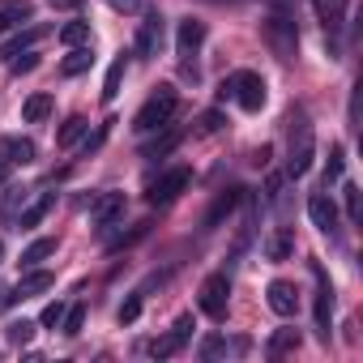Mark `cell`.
I'll list each match as a JSON object with an SVG mask.
<instances>
[{
	"label": "cell",
	"mask_w": 363,
	"mask_h": 363,
	"mask_svg": "<svg viewBox=\"0 0 363 363\" xmlns=\"http://www.w3.org/2000/svg\"><path fill=\"white\" fill-rule=\"evenodd\" d=\"M316 162V137H312V124L303 111L291 116V154H286V175L291 179H303Z\"/></svg>",
	"instance_id": "1"
},
{
	"label": "cell",
	"mask_w": 363,
	"mask_h": 363,
	"mask_svg": "<svg viewBox=\"0 0 363 363\" xmlns=\"http://www.w3.org/2000/svg\"><path fill=\"white\" fill-rule=\"evenodd\" d=\"M218 99H235L244 111H261V107H265V77L252 73V69H240V73H231V77L223 82Z\"/></svg>",
	"instance_id": "2"
},
{
	"label": "cell",
	"mask_w": 363,
	"mask_h": 363,
	"mask_svg": "<svg viewBox=\"0 0 363 363\" xmlns=\"http://www.w3.org/2000/svg\"><path fill=\"white\" fill-rule=\"evenodd\" d=\"M171 111H175V86H158V90L141 103L133 128H137V133H158V128L171 120Z\"/></svg>",
	"instance_id": "3"
},
{
	"label": "cell",
	"mask_w": 363,
	"mask_h": 363,
	"mask_svg": "<svg viewBox=\"0 0 363 363\" xmlns=\"http://www.w3.org/2000/svg\"><path fill=\"white\" fill-rule=\"evenodd\" d=\"M227 308H231V278L227 274H210L201 282V312L210 320H227Z\"/></svg>",
	"instance_id": "4"
},
{
	"label": "cell",
	"mask_w": 363,
	"mask_h": 363,
	"mask_svg": "<svg viewBox=\"0 0 363 363\" xmlns=\"http://www.w3.org/2000/svg\"><path fill=\"white\" fill-rule=\"evenodd\" d=\"M189 184H193V171H189V167H171L167 175H158L154 184H150L145 201H150V206H171V201H175L179 193L189 189Z\"/></svg>",
	"instance_id": "5"
},
{
	"label": "cell",
	"mask_w": 363,
	"mask_h": 363,
	"mask_svg": "<svg viewBox=\"0 0 363 363\" xmlns=\"http://www.w3.org/2000/svg\"><path fill=\"white\" fill-rule=\"evenodd\" d=\"M265 43L274 48V56H278V60H295V48H299L295 22H291V18H282V13L265 18Z\"/></svg>",
	"instance_id": "6"
},
{
	"label": "cell",
	"mask_w": 363,
	"mask_h": 363,
	"mask_svg": "<svg viewBox=\"0 0 363 363\" xmlns=\"http://www.w3.org/2000/svg\"><path fill=\"white\" fill-rule=\"evenodd\" d=\"M193 329H197V325H193V316L184 312V316H179V320H175L162 337H154V342H150V354H154V359H171L179 346H184V342L193 337Z\"/></svg>",
	"instance_id": "7"
},
{
	"label": "cell",
	"mask_w": 363,
	"mask_h": 363,
	"mask_svg": "<svg viewBox=\"0 0 363 363\" xmlns=\"http://www.w3.org/2000/svg\"><path fill=\"white\" fill-rule=\"evenodd\" d=\"M312 316H316L320 337L329 342V329H333V286H329V278H325L320 265H316V308H312Z\"/></svg>",
	"instance_id": "8"
},
{
	"label": "cell",
	"mask_w": 363,
	"mask_h": 363,
	"mask_svg": "<svg viewBox=\"0 0 363 363\" xmlns=\"http://www.w3.org/2000/svg\"><path fill=\"white\" fill-rule=\"evenodd\" d=\"M158 48H162V13H145L141 26H137L133 52L137 56H158Z\"/></svg>",
	"instance_id": "9"
},
{
	"label": "cell",
	"mask_w": 363,
	"mask_h": 363,
	"mask_svg": "<svg viewBox=\"0 0 363 363\" xmlns=\"http://www.w3.org/2000/svg\"><path fill=\"white\" fill-rule=\"evenodd\" d=\"M308 218H312L316 231L333 235V231H337V206H333V197H329V193H312V197H308Z\"/></svg>",
	"instance_id": "10"
},
{
	"label": "cell",
	"mask_w": 363,
	"mask_h": 363,
	"mask_svg": "<svg viewBox=\"0 0 363 363\" xmlns=\"http://www.w3.org/2000/svg\"><path fill=\"white\" fill-rule=\"evenodd\" d=\"M201 43H206V22L184 18V22H179V30H175V52L189 60V56H197V52H201Z\"/></svg>",
	"instance_id": "11"
},
{
	"label": "cell",
	"mask_w": 363,
	"mask_h": 363,
	"mask_svg": "<svg viewBox=\"0 0 363 363\" xmlns=\"http://www.w3.org/2000/svg\"><path fill=\"white\" fill-rule=\"evenodd\" d=\"M265 299H269V308H274L278 316H295L299 291H295V282H286V278H274V282H269V291H265Z\"/></svg>",
	"instance_id": "12"
},
{
	"label": "cell",
	"mask_w": 363,
	"mask_h": 363,
	"mask_svg": "<svg viewBox=\"0 0 363 363\" xmlns=\"http://www.w3.org/2000/svg\"><path fill=\"white\" fill-rule=\"evenodd\" d=\"M346 5H350V0H312L316 22H320L329 35H337V30L346 26Z\"/></svg>",
	"instance_id": "13"
},
{
	"label": "cell",
	"mask_w": 363,
	"mask_h": 363,
	"mask_svg": "<svg viewBox=\"0 0 363 363\" xmlns=\"http://www.w3.org/2000/svg\"><path fill=\"white\" fill-rule=\"evenodd\" d=\"M120 214H124V193H103V197H94V201H90V218H94L99 227L116 223Z\"/></svg>",
	"instance_id": "14"
},
{
	"label": "cell",
	"mask_w": 363,
	"mask_h": 363,
	"mask_svg": "<svg viewBox=\"0 0 363 363\" xmlns=\"http://www.w3.org/2000/svg\"><path fill=\"white\" fill-rule=\"evenodd\" d=\"M43 35H48V26H30V30H18V35H13L9 43H0V60H5V65H9L13 56H22V52H30V48H35V43H39Z\"/></svg>",
	"instance_id": "15"
},
{
	"label": "cell",
	"mask_w": 363,
	"mask_h": 363,
	"mask_svg": "<svg viewBox=\"0 0 363 363\" xmlns=\"http://www.w3.org/2000/svg\"><path fill=\"white\" fill-rule=\"evenodd\" d=\"M0 154L9 158V167H30L39 150H35L30 137H5V141H0Z\"/></svg>",
	"instance_id": "16"
},
{
	"label": "cell",
	"mask_w": 363,
	"mask_h": 363,
	"mask_svg": "<svg viewBox=\"0 0 363 363\" xmlns=\"http://www.w3.org/2000/svg\"><path fill=\"white\" fill-rule=\"evenodd\" d=\"M52 286H56V278H52L48 269H39V265H35V269H30V274H26L18 286H13V295H9V299H30V295H43V291H52Z\"/></svg>",
	"instance_id": "17"
},
{
	"label": "cell",
	"mask_w": 363,
	"mask_h": 363,
	"mask_svg": "<svg viewBox=\"0 0 363 363\" xmlns=\"http://www.w3.org/2000/svg\"><path fill=\"white\" fill-rule=\"evenodd\" d=\"M179 141H184V133L171 128V124H162V133H158L154 141H145V145H141V158H162V154H171Z\"/></svg>",
	"instance_id": "18"
},
{
	"label": "cell",
	"mask_w": 363,
	"mask_h": 363,
	"mask_svg": "<svg viewBox=\"0 0 363 363\" xmlns=\"http://www.w3.org/2000/svg\"><path fill=\"white\" fill-rule=\"evenodd\" d=\"M30 0H0V30H9V26H22L30 22Z\"/></svg>",
	"instance_id": "19"
},
{
	"label": "cell",
	"mask_w": 363,
	"mask_h": 363,
	"mask_svg": "<svg viewBox=\"0 0 363 363\" xmlns=\"http://www.w3.org/2000/svg\"><path fill=\"white\" fill-rule=\"evenodd\" d=\"M52 107H56V99L39 90V94H30V99L22 103V120H26V124H43V120L52 116Z\"/></svg>",
	"instance_id": "20"
},
{
	"label": "cell",
	"mask_w": 363,
	"mask_h": 363,
	"mask_svg": "<svg viewBox=\"0 0 363 363\" xmlns=\"http://www.w3.org/2000/svg\"><path fill=\"white\" fill-rule=\"evenodd\" d=\"M235 201H240V189H227V193H218V197H214V206L206 210V231H214V227H218V223H223V218L235 210Z\"/></svg>",
	"instance_id": "21"
},
{
	"label": "cell",
	"mask_w": 363,
	"mask_h": 363,
	"mask_svg": "<svg viewBox=\"0 0 363 363\" xmlns=\"http://www.w3.org/2000/svg\"><path fill=\"white\" fill-rule=\"evenodd\" d=\"M291 252H295V231H291V227H278V231L265 240V257H269V261H286Z\"/></svg>",
	"instance_id": "22"
},
{
	"label": "cell",
	"mask_w": 363,
	"mask_h": 363,
	"mask_svg": "<svg viewBox=\"0 0 363 363\" xmlns=\"http://www.w3.org/2000/svg\"><path fill=\"white\" fill-rule=\"evenodd\" d=\"M56 206V193H39L26 210H22V231H30V227H39L43 218H48V210Z\"/></svg>",
	"instance_id": "23"
},
{
	"label": "cell",
	"mask_w": 363,
	"mask_h": 363,
	"mask_svg": "<svg viewBox=\"0 0 363 363\" xmlns=\"http://www.w3.org/2000/svg\"><path fill=\"white\" fill-rule=\"evenodd\" d=\"M86 133H90L86 116H69V120L60 124V133H56V145H60V150H69V145H77V141H82Z\"/></svg>",
	"instance_id": "24"
},
{
	"label": "cell",
	"mask_w": 363,
	"mask_h": 363,
	"mask_svg": "<svg viewBox=\"0 0 363 363\" xmlns=\"http://www.w3.org/2000/svg\"><path fill=\"white\" fill-rule=\"evenodd\" d=\"M299 342H303V333H299V329H278V333L269 337V346H265V350H269L274 359H282V354H295V350H299Z\"/></svg>",
	"instance_id": "25"
},
{
	"label": "cell",
	"mask_w": 363,
	"mask_h": 363,
	"mask_svg": "<svg viewBox=\"0 0 363 363\" xmlns=\"http://www.w3.org/2000/svg\"><path fill=\"white\" fill-rule=\"evenodd\" d=\"M248 350V342L240 337V342H227V337H206L201 342V354L206 359H223V354H244Z\"/></svg>",
	"instance_id": "26"
},
{
	"label": "cell",
	"mask_w": 363,
	"mask_h": 363,
	"mask_svg": "<svg viewBox=\"0 0 363 363\" xmlns=\"http://www.w3.org/2000/svg\"><path fill=\"white\" fill-rule=\"evenodd\" d=\"M52 252H56V240H52V235L35 240V244H30V248L22 252V269H35V265H39V261H48Z\"/></svg>",
	"instance_id": "27"
},
{
	"label": "cell",
	"mask_w": 363,
	"mask_h": 363,
	"mask_svg": "<svg viewBox=\"0 0 363 363\" xmlns=\"http://www.w3.org/2000/svg\"><path fill=\"white\" fill-rule=\"evenodd\" d=\"M60 43H65V48L90 43V22H69V26H60Z\"/></svg>",
	"instance_id": "28"
},
{
	"label": "cell",
	"mask_w": 363,
	"mask_h": 363,
	"mask_svg": "<svg viewBox=\"0 0 363 363\" xmlns=\"http://www.w3.org/2000/svg\"><path fill=\"white\" fill-rule=\"evenodd\" d=\"M90 60H94V56H90V48H73V52H69V60L60 65V73H65V77H77V73H86V69H90Z\"/></svg>",
	"instance_id": "29"
},
{
	"label": "cell",
	"mask_w": 363,
	"mask_h": 363,
	"mask_svg": "<svg viewBox=\"0 0 363 363\" xmlns=\"http://www.w3.org/2000/svg\"><path fill=\"white\" fill-rule=\"evenodd\" d=\"M120 82H124V56L107 69V77H103V103H116V94H120Z\"/></svg>",
	"instance_id": "30"
},
{
	"label": "cell",
	"mask_w": 363,
	"mask_h": 363,
	"mask_svg": "<svg viewBox=\"0 0 363 363\" xmlns=\"http://www.w3.org/2000/svg\"><path fill=\"white\" fill-rule=\"evenodd\" d=\"M342 167H346V150L342 145H329V162H325V189L333 179H342Z\"/></svg>",
	"instance_id": "31"
},
{
	"label": "cell",
	"mask_w": 363,
	"mask_h": 363,
	"mask_svg": "<svg viewBox=\"0 0 363 363\" xmlns=\"http://www.w3.org/2000/svg\"><path fill=\"white\" fill-rule=\"evenodd\" d=\"M82 325H86V303H73V308H65V320H60V329H65L69 337H77V333H82Z\"/></svg>",
	"instance_id": "32"
},
{
	"label": "cell",
	"mask_w": 363,
	"mask_h": 363,
	"mask_svg": "<svg viewBox=\"0 0 363 363\" xmlns=\"http://www.w3.org/2000/svg\"><path fill=\"white\" fill-rule=\"evenodd\" d=\"M35 329H39L35 320H13V325H9V342H13V346H26V342L35 337Z\"/></svg>",
	"instance_id": "33"
},
{
	"label": "cell",
	"mask_w": 363,
	"mask_h": 363,
	"mask_svg": "<svg viewBox=\"0 0 363 363\" xmlns=\"http://www.w3.org/2000/svg\"><path fill=\"white\" fill-rule=\"evenodd\" d=\"M9 69H13L18 77H22V73H35V69H39V52L30 48V52H22V56H13V60H9Z\"/></svg>",
	"instance_id": "34"
},
{
	"label": "cell",
	"mask_w": 363,
	"mask_h": 363,
	"mask_svg": "<svg viewBox=\"0 0 363 363\" xmlns=\"http://www.w3.org/2000/svg\"><path fill=\"white\" fill-rule=\"evenodd\" d=\"M60 320H65V303L56 299V303H48V308H43L39 325H43V329H60Z\"/></svg>",
	"instance_id": "35"
},
{
	"label": "cell",
	"mask_w": 363,
	"mask_h": 363,
	"mask_svg": "<svg viewBox=\"0 0 363 363\" xmlns=\"http://www.w3.org/2000/svg\"><path fill=\"white\" fill-rule=\"evenodd\" d=\"M223 124H227V120H223V111H206V116L197 120V133H201V137H210V133H218Z\"/></svg>",
	"instance_id": "36"
},
{
	"label": "cell",
	"mask_w": 363,
	"mask_h": 363,
	"mask_svg": "<svg viewBox=\"0 0 363 363\" xmlns=\"http://www.w3.org/2000/svg\"><path fill=\"white\" fill-rule=\"evenodd\" d=\"M137 316H141V295H133V299L120 303V325H133Z\"/></svg>",
	"instance_id": "37"
},
{
	"label": "cell",
	"mask_w": 363,
	"mask_h": 363,
	"mask_svg": "<svg viewBox=\"0 0 363 363\" xmlns=\"http://www.w3.org/2000/svg\"><path fill=\"white\" fill-rule=\"evenodd\" d=\"M342 197H346V218H350V223H359V189H354V184H346V189H342Z\"/></svg>",
	"instance_id": "38"
},
{
	"label": "cell",
	"mask_w": 363,
	"mask_h": 363,
	"mask_svg": "<svg viewBox=\"0 0 363 363\" xmlns=\"http://www.w3.org/2000/svg\"><path fill=\"white\" fill-rule=\"evenodd\" d=\"M116 13H141V0H107Z\"/></svg>",
	"instance_id": "39"
},
{
	"label": "cell",
	"mask_w": 363,
	"mask_h": 363,
	"mask_svg": "<svg viewBox=\"0 0 363 363\" xmlns=\"http://www.w3.org/2000/svg\"><path fill=\"white\" fill-rule=\"evenodd\" d=\"M18 201H26V189H9V197H5V214H13Z\"/></svg>",
	"instance_id": "40"
},
{
	"label": "cell",
	"mask_w": 363,
	"mask_h": 363,
	"mask_svg": "<svg viewBox=\"0 0 363 363\" xmlns=\"http://www.w3.org/2000/svg\"><path fill=\"white\" fill-rule=\"evenodd\" d=\"M278 193H282V175H274L269 184H265V197H269V201H278Z\"/></svg>",
	"instance_id": "41"
},
{
	"label": "cell",
	"mask_w": 363,
	"mask_h": 363,
	"mask_svg": "<svg viewBox=\"0 0 363 363\" xmlns=\"http://www.w3.org/2000/svg\"><path fill=\"white\" fill-rule=\"evenodd\" d=\"M269 158H274V150H269V145H261V150L252 154V162H257V167H269Z\"/></svg>",
	"instance_id": "42"
},
{
	"label": "cell",
	"mask_w": 363,
	"mask_h": 363,
	"mask_svg": "<svg viewBox=\"0 0 363 363\" xmlns=\"http://www.w3.org/2000/svg\"><path fill=\"white\" fill-rule=\"evenodd\" d=\"M48 5H52V9H77L82 0H48Z\"/></svg>",
	"instance_id": "43"
},
{
	"label": "cell",
	"mask_w": 363,
	"mask_h": 363,
	"mask_svg": "<svg viewBox=\"0 0 363 363\" xmlns=\"http://www.w3.org/2000/svg\"><path fill=\"white\" fill-rule=\"evenodd\" d=\"M5 171H9V158H0V179H5Z\"/></svg>",
	"instance_id": "44"
},
{
	"label": "cell",
	"mask_w": 363,
	"mask_h": 363,
	"mask_svg": "<svg viewBox=\"0 0 363 363\" xmlns=\"http://www.w3.org/2000/svg\"><path fill=\"white\" fill-rule=\"evenodd\" d=\"M0 261H5V244H0Z\"/></svg>",
	"instance_id": "45"
}]
</instances>
